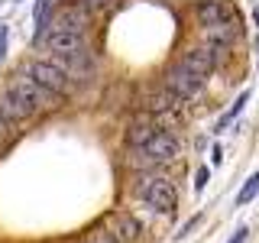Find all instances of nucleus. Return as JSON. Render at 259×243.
<instances>
[{
	"mask_svg": "<svg viewBox=\"0 0 259 243\" xmlns=\"http://www.w3.org/2000/svg\"><path fill=\"white\" fill-rule=\"evenodd\" d=\"M7 94H10L20 107H26L29 113H39V110L52 107V101H55L46 88H39L36 81L26 78V75H13L10 81H7Z\"/></svg>",
	"mask_w": 259,
	"mask_h": 243,
	"instance_id": "nucleus-1",
	"label": "nucleus"
},
{
	"mask_svg": "<svg viewBox=\"0 0 259 243\" xmlns=\"http://www.w3.org/2000/svg\"><path fill=\"white\" fill-rule=\"evenodd\" d=\"M136 194H140L149 208H159V211H165V214L175 211V188L165 175H140Z\"/></svg>",
	"mask_w": 259,
	"mask_h": 243,
	"instance_id": "nucleus-2",
	"label": "nucleus"
},
{
	"mask_svg": "<svg viewBox=\"0 0 259 243\" xmlns=\"http://www.w3.org/2000/svg\"><path fill=\"white\" fill-rule=\"evenodd\" d=\"M162 85H165V91L175 97V101H191V97H198L204 91V78L188 71L182 62L172 65V68H165V75H162Z\"/></svg>",
	"mask_w": 259,
	"mask_h": 243,
	"instance_id": "nucleus-3",
	"label": "nucleus"
},
{
	"mask_svg": "<svg viewBox=\"0 0 259 243\" xmlns=\"http://www.w3.org/2000/svg\"><path fill=\"white\" fill-rule=\"evenodd\" d=\"M26 78H32L39 88H46L52 97H65V94H68V75H65L62 65H52L46 59H32L26 65Z\"/></svg>",
	"mask_w": 259,
	"mask_h": 243,
	"instance_id": "nucleus-4",
	"label": "nucleus"
},
{
	"mask_svg": "<svg viewBox=\"0 0 259 243\" xmlns=\"http://www.w3.org/2000/svg\"><path fill=\"white\" fill-rule=\"evenodd\" d=\"M140 149L149 156L152 166H159V162H172L178 156V143H175V136L172 133H162V130H156V133L149 136V143L140 146Z\"/></svg>",
	"mask_w": 259,
	"mask_h": 243,
	"instance_id": "nucleus-5",
	"label": "nucleus"
},
{
	"mask_svg": "<svg viewBox=\"0 0 259 243\" xmlns=\"http://www.w3.org/2000/svg\"><path fill=\"white\" fill-rule=\"evenodd\" d=\"M182 65H185L188 71H194V75L207 78L210 71L217 68V49H214V46H194V49H188V52H185Z\"/></svg>",
	"mask_w": 259,
	"mask_h": 243,
	"instance_id": "nucleus-6",
	"label": "nucleus"
},
{
	"mask_svg": "<svg viewBox=\"0 0 259 243\" xmlns=\"http://www.w3.org/2000/svg\"><path fill=\"white\" fill-rule=\"evenodd\" d=\"M194 20H198L201 29H207V26H214V23H227V20H237V16L227 10L221 0H198V4H194Z\"/></svg>",
	"mask_w": 259,
	"mask_h": 243,
	"instance_id": "nucleus-7",
	"label": "nucleus"
},
{
	"mask_svg": "<svg viewBox=\"0 0 259 243\" xmlns=\"http://www.w3.org/2000/svg\"><path fill=\"white\" fill-rule=\"evenodd\" d=\"M107 230H110V237L117 243H133L136 237H140V224H136V217L123 214V211L107 214Z\"/></svg>",
	"mask_w": 259,
	"mask_h": 243,
	"instance_id": "nucleus-8",
	"label": "nucleus"
},
{
	"mask_svg": "<svg viewBox=\"0 0 259 243\" xmlns=\"http://www.w3.org/2000/svg\"><path fill=\"white\" fill-rule=\"evenodd\" d=\"M52 29H65V32H81L84 36V29H88V13L81 10V7H65V10L52 20Z\"/></svg>",
	"mask_w": 259,
	"mask_h": 243,
	"instance_id": "nucleus-9",
	"label": "nucleus"
},
{
	"mask_svg": "<svg viewBox=\"0 0 259 243\" xmlns=\"http://www.w3.org/2000/svg\"><path fill=\"white\" fill-rule=\"evenodd\" d=\"M62 59H65V68L75 78H94V55L88 52L84 46L75 49V52H68V55H62Z\"/></svg>",
	"mask_w": 259,
	"mask_h": 243,
	"instance_id": "nucleus-10",
	"label": "nucleus"
},
{
	"mask_svg": "<svg viewBox=\"0 0 259 243\" xmlns=\"http://www.w3.org/2000/svg\"><path fill=\"white\" fill-rule=\"evenodd\" d=\"M46 46H49V52L68 55V52H75V49H81V46H84V36H81V32H65V29H52V36L46 39Z\"/></svg>",
	"mask_w": 259,
	"mask_h": 243,
	"instance_id": "nucleus-11",
	"label": "nucleus"
},
{
	"mask_svg": "<svg viewBox=\"0 0 259 243\" xmlns=\"http://www.w3.org/2000/svg\"><path fill=\"white\" fill-rule=\"evenodd\" d=\"M52 7H55V0H36V13H32V20H36V43H42L49 26H52Z\"/></svg>",
	"mask_w": 259,
	"mask_h": 243,
	"instance_id": "nucleus-12",
	"label": "nucleus"
},
{
	"mask_svg": "<svg viewBox=\"0 0 259 243\" xmlns=\"http://www.w3.org/2000/svg\"><path fill=\"white\" fill-rule=\"evenodd\" d=\"M0 117H4L7 124H16V120H29L32 113H29L26 107H20V104H16L10 94H4V101H0Z\"/></svg>",
	"mask_w": 259,
	"mask_h": 243,
	"instance_id": "nucleus-13",
	"label": "nucleus"
},
{
	"mask_svg": "<svg viewBox=\"0 0 259 243\" xmlns=\"http://www.w3.org/2000/svg\"><path fill=\"white\" fill-rule=\"evenodd\" d=\"M172 104H175V97L168 94L165 88H159V91H152L149 97H146V110H149V113H168Z\"/></svg>",
	"mask_w": 259,
	"mask_h": 243,
	"instance_id": "nucleus-14",
	"label": "nucleus"
},
{
	"mask_svg": "<svg viewBox=\"0 0 259 243\" xmlns=\"http://www.w3.org/2000/svg\"><path fill=\"white\" fill-rule=\"evenodd\" d=\"M156 133V127L149 124V120H136L133 127H130V133H126V140H130V146H146L149 143V136Z\"/></svg>",
	"mask_w": 259,
	"mask_h": 243,
	"instance_id": "nucleus-15",
	"label": "nucleus"
},
{
	"mask_svg": "<svg viewBox=\"0 0 259 243\" xmlns=\"http://www.w3.org/2000/svg\"><path fill=\"white\" fill-rule=\"evenodd\" d=\"M246 101H249V91H243V94L237 97V104H233V107H230V110H227V113H224V117H221V120H217V127H214V130H217V133H224V130H227V127H230V124H233V120H237V117H240V110H243V104H246Z\"/></svg>",
	"mask_w": 259,
	"mask_h": 243,
	"instance_id": "nucleus-16",
	"label": "nucleus"
},
{
	"mask_svg": "<svg viewBox=\"0 0 259 243\" xmlns=\"http://www.w3.org/2000/svg\"><path fill=\"white\" fill-rule=\"evenodd\" d=\"M259 194V172H253L246 178V185H243L240 188V194H237V208H243V205H249V201H253Z\"/></svg>",
	"mask_w": 259,
	"mask_h": 243,
	"instance_id": "nucleus-17",
	"label": "nucleus"
},
{
	"mask_svg": "<svg viewBox=\"0 0 259 243\" xmlns=\"http://www.w3.org/2000/svg\"><path fill=\"white\" fill-rule=\"evenodd\" d=\"M84 243H117V240L110 237L107 227H91V230L84 233Z\"/></svg>",
	"mask_w": 259,
	"mask_h": 243,
	"instance_id": "nucleus-18",
	"label": "nucleus"
},
{
	"mask_svg": "<svg viewBox=\"0 0 259 243\" xmlns=\"http://www.w3.org/2000/svg\"><path fill=\"white\" fill-rule=\"evenodd\" d=\"M78 7L84 13H91V10H104V7H107V0H78Z\"/></svg>",
	"mask_w": 259,
	"mask_h": 243,
	"instance_id": "nucleus-19",
	"label": "nucleus"
},
{
	"mask_svg": "<svg viewBox=\"0 0 259 243\" xmlns=\"http://www.w3.org/2000/svg\"><path fill=\"white\" fill-rule=\"evenodd\" d=\"M207 178H210V172H207V169H198V178H194V188H198V191H204Z\"/></svg>",
	"mask_w": 259,
	"mask_h": 243,
	"instance_id": "nucleus-20",
	"label": "nucleus"
},
{
	"mask_svg": "<svg viewBox=\"0 0 259 243\" xmlns=\"http://www.w3.org/2000/svg\"><path fill=\"white\" fill-rule=\"evenodd\" d=\"M7 140H10V124L0 117V143H7Z\"/></svg>",
	"mask_w": 259,
	"mask_h": 243,
	"instance_id": "nucleus-21",
	"label": "nucleus"
},
{
	"mask_svg": "<svg viewBox=\"0 0 259 243\" xmlns=\"http://www.w3.org/2000/svg\"><path fill=\"white\" fill-rule=\"evenodd\" d=\"M227 243H246V227H240V230L233 233V240H227Z\"/></svg>",
	"mask_w": 259,
	"mask_h": 243,
	"instance_id": "nucleus-22",
	"label": "nucleus"
},
{
	"mask_svg": "<svg viewBox=\"0 0 259 243\" xmlns=\"http://www.w3.org/2000/svg\"><path fill=\"white\" fill-rule=\"evenodd\" d=\"M4 52H7V26L0 23V55H4Z\"/></svg>",
	"mask_w": 259,
	"mask_h": 243,
	"instance_id": "nucleus-23",
	"label": "nucleus"
},
{
	"mask_svg": "<svg viewBox=\"0 0 259 243\" xmlns=\"http://www.w3.org/2000/svg\"><path fill=\"white\" fill-rule=\"evenodd\" d=\"M253 20H256V26H259V7H256V10H253Z\"/></svg>",
	"mask_w": 259,
	"mask_h": 243,
	"instance_id": "nucleus-24",
	"label": "nucleus"
},
{
	"mask_svg": "<svg viewBox=\"0 0 259 243\" xmlns=\"http://www.w3.org/2000/svg\"><path fill=\"white\" fill-rule=\"evenodd\" d=\"M256 65H259V39H256Z\"/></svg>",
	"mask_w": 259,
	"mask_h": 243,
	"instance_id": "nucleus-25",
	"label": "nucleus"
},
{
	"mask_svg": "<svg viewBox=\"0 0 259 243\" xmlns=\"http://www.w3.org/2000/svg\"><path fill=\"white\" fill-rule=\"evenodd\" d=\"M16 4H20V0H16Z\"/></svg>",
	"mask_w": 259,
	"mask_h": 243,
	"instance_id": "nucleus-26",
	"label": "nucleus"
}]
</instances>
